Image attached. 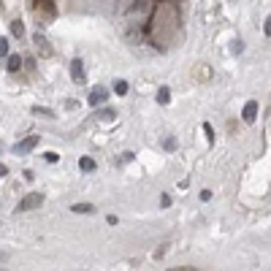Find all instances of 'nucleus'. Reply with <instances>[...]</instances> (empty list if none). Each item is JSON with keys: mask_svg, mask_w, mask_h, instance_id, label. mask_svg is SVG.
<instances>
[{"mask_svg": "<svg viewBox=\"0 0 271 271\" xmlns=\"http://www.w3.org/2000/svg\"><path fill=\"white\" fill-rule=\"evenodd\" d=\"M41 203H44V193H30V196H25L19 203H16V211H30V209H38Z\"/></svg>", "mask_w": 271, "mask_h": 271, "instance_id": "f257e3e1", "label": "nucleus"}, {"mask_svg": "<svg viewBox=\"0 0 271 271\" xmlns=\"http://www.w3.org/2000/svg\"><path fill=\"white\" fill-rule=\"evenodd\" d=\"M33 41H35V49H38V52L44 54V57H52V54H54L52 44L46 41V35H44V33H35V35H33Z\"/></svg>", "mask_w": 271, "mask_h": 271, "instance_id": "f03ea898", "label": "nucleus"}, {"mask_svg": "<svg viewBox=\"0 0 271 271\" xmlns=\"http://www.w3.org/2000/svg\"><path fill=\"white\" fill-rule=\"evenodd\" d=\"M35 144H38V136H27V138H22V141L14 147V152H16V155H27L30 149H35Z\"/></svg>", "mask_w": 271, "mask_h": 271, "instance_id": "7ed1b4c3", "label": "nucleus"}, {"mask_svg": "<svg viewBox=\"0 0 271 271\" xmlns=\"http://www.w3.org/2000/svg\"><path fill=\"white\" fill-rule=\"evenodd\" d=\"M106 98H108V90L106 87H92V90H90V98H87V101H90V106H101Z\"/></svg>", "mask_w": 271, "mask_h": 271, "instance_id": "20e7f679", "label": "nucleus"}, {"mask_svg": "<svg viewBox=\"0 0 271 271\" xmlns=\"http://www.w3.org/2000/svg\"><path fill=\"white\" fill-rule=\"evenodd\" d=\"M255 117H257V103L247 101V103H244V108H241V120L244 122H255Z\"/></svg>", "mask_w": 271, "mask_h": 271, "instance_id": "39448f33", "label": "nucleus"}, {"mask_svg": "<svg viewBox=\"0 0 271 271\" xmlns=\"http://www.w3.org/2000/svg\"><path fill=\"white\" fill-rule=\"evenodd\" d=\"M71 79H74L76 84H81V81H84V65H81L79 57H76V60L71 62Z\"/></svg>", "mask_w": 271, "mask_h": 271, "instance_id": "423d86ee", "label": "nucleus"}, {"mask_svg": "<svg viewBox=\"0 0 271 271\" xmlns=\"http://www.w3.org/2000/svg\"><path fill=\"white\" fill-rule=\"evenodd\" d=\"M155 101L160 103V106H166V103L171 101V90L168 87H160V90H157V95H155Z\"/></svg>", "mask_w": 271, "mask_h": 271, "instance_id": "0eeeda50", "label": "nucleus"}, {"mask_svg": "<svg viewBox=\"0 0 271 271\" xmlns=\"http://www.w3.org/2000/svg\"><path fill=\"white\" fill-rule=\"evenodd\" d=\"M19 68H22V57H19V54H11V57H8V71H11V74H16Z\"/></svg>", "mask_w": 271, "mask_h": 271, "instance_id": "6e6552de", "label": "nucleus"}, {"mask_svg": "<svg viewBox=\"0 0 271 271\" xmlns=\"http://www.w3.org/2000/svg\"><path fill=\"white\" fill-rule=\"evenodd\" d=\"M71 211H76V214H92V206H90V203H74V206H71Z\"/></svg>", "mask_w": 271, "mask_h": 271, "instance_id": "1a4fd4ad", "label": "nucleus"}, {"mask_svg": "<svg viewBox=\"0 0 271 271\" xmlns=\"http://www.w3.org/2000/svg\"><path fill=\"white\" fill-rule=\"evenodd\" d=\"M79 168L81 171H95V160H92V157H81V160H79Z\"/></svg>", "mask_w": 271, "mask_h": 271, "instance_id": "9d476101", "label": "nucleus"}, {"mask_svg": "<svg viewBox=\"0 0 271 271\" xmlns=\"http://www.w3.org/2000/svg\"><path fill=\"white\" fill-rule=\"evenodd\" d=\"M117 117V111L114 108H106V111H101V114H98V120H106V122H111Z\"/></svg>", "mask_w": 271, "mask_h": 271, "instance_id": "9b49d317", "label": "nucleus"}, {"mask_svg": "<svg viewBox=\"0 0 271 271\" xmlns=\"http://www.w3.org/2000/svg\"><path fill=\"white\" fill-rule=\"evenodd\" d=\"M114 92H117V95H125V92H128V81H122V79H120V81L114 84Z\"/></svg>", "mask_w": 271, "mask_h": 271, "instance_id": "f8f14e48", "label": "nucleus"}, {"mask_svg": "<svg viewBox=\"0 0 271 271\" xmlns=\"http://www.w3.org/2000/svg\"><path fill=\"white\" fill-rule=\"evenodd\" d=\"M11 33H14V35H22V33H25V27H22L19 19H14V22H11Z\"/></svg>", "mask_w": 271, "mask_h": 271, "instance_id": "ddd939ff", "label": "nucleus"}, {"mask_svg": "<svg viewBox=\"0 0 271 271\" xmlns=\"http://www.w3.org/2000/svg\"><path fill=\"white\" fill-rule=\"evenodd\" d=\"M203 133H206V138H209V144L214 141V130H211V125H209V122H203Z\"/></svg>", "mask_w": 271, "mask_h": 271, "instance_id": "4468645a", "label": "nucleus"}, {"mask_svg": "<svg viewBox=\"0 0 271 271\" xmlns=\"http://www.w3.org/2000/svg\"><path fill=\"white\" fill-rule=\"evenodd\" d=\"M163 147L168 149V152H174V149H176V138H166V141H163Z\"/></svg>", "mask_w": 271, "mask_h": 271, "instance_id": "2eb2a0df", "label": "nucleus"}, {"mask_svg": "<svg viewBox=\"0 0 271 271\" xmlns=\"http://www.w3.org/2000/svg\"><path fill=\"white\" fill-rule=\"evenodd\" d=\"M6 54H8V41L0 38V57H6Z\"/></svg>", "mask_w": 271, "mask_h": 271, "instance_id": "dca6fc26", "label": "nucleus"}, {"mask_svg": "<svg viewBox=\"0 0 271 271\" xmlns=\"http://www.w3.org/2000/svg\"><path fill=\"white\" fill-rule=\"evenodd\" d=\"M33 114H41V117H54L52 111H49V108H38V106L33 108Z\"/></svg>", "mask_w": 271, "mask_h": 271, "instance_id": "f3484780", "label": "nucleus"}, {"mask_svg": "<svg viewBox=\"0 0 271 271\" xmlns=\"http://www.w3.org/2000/svg\"><path fill=\"white\" fill-rule=\"evenodd\" d=\"M230 49H233V54H241V41H233V44H230Z\"/></svg>", "mask_w": 271, "mask_h": 271, "instance_id": "a211bd4d", "label": "nucleus"}, {"mask_svg": "<svg viewBox=\"0 0 271 271\" xmlns=\"http://www.w3.org/2000/svg\"><path fill=\"white\" fill-rule=\"evenodd\" d=\"M160 206H163V209H168V206H171V198L168 196H160Z\"/></svg>", "mask_w": 271, "mask_h": 271, "instance_id": "6ab92c4d", "label": "nucleus"}, {"mask_svg": "<svg viewBox=\"0 0 271 271\" xmlns=\"http://www.w3.org/2000/svg\"><path fill=\"white\" fill-rule=\"evenodd\" d=\"M44 157H46V163H57V160H60V157L54 155V152H46V155H44Z\"/></svg>", "mask_w": 271, "mask_h": 271, "instance_id": "aec40b11", "label": "nucleus"}, {"mask_svg": "<svg viewBox=\"0 0 271 271\" xmlns=\"http://www.w3.org/2000/svg\"><path fill=\"white\" fill-rule=\"evenodd\" d=\"M263 33H266V35H271V16H269V19H266V25H263Z\"/></svg>", "mask_w": 271, "mask_h": 271, "instance_id": "412c9836", "label": "nucleus"}, {"mask_svg": "<svg viewBox=\"0 0 271 271\" xmlns=\"http://www.w3.org/2000/svg\"><path fill=\"white\" fill-rule=\"evenodd\" d=\"M0 176H6V166H0Z\"/></svg>", "mask_w": 271, "mask_h": 271, "instance_id": "4be33fe9", "label": "nucleus"}]
</instances>
